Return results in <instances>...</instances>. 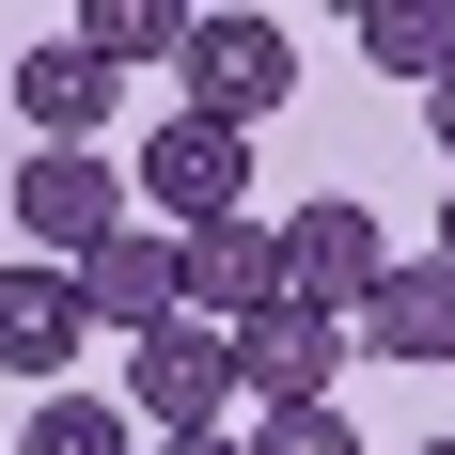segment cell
<instances>
[{"label": "cell", "mask_w": 455, "mask_h": 455, "mask_svg": "<svg viewBox=\"0 0 455 455\" xmlns=\"http://www.w3.org/2000/svg\"><path fill=\"white\" fill-rule=\"evenodd\" d=\"M16 235H32V267H94L126 235V173L110 157H16Z\"/></svg>", "instance_id": "cell-5"}, {"label": "cell", "mask_w": 455, "mask_h": 455, "mask_svg": "<svg viewBox=\"0 0 455 455\" xmlns=\"http://www.w3.org/2000/svg\"><path fill=\"white\" fill-rule=\"evenodd\" d=\"M424 126H440V157H455V79H440V94H424Z\"/></svg>", "instance_id": "cell-16"}, {"label": "cell", "mask_w": 455, "mask_h": 455, "mask_svg": "<svg viewBox=\"0 0 455 455\" xmlns=\"http://www.w3.org/2000/svg\"><path fill=\"white\" fill-rule=\"evenodd\" d=\"M283 299V220H220L188 235V330H251Z\"/></svg>", "instance_id": "cell-10"}, {"label": "cell", "mask_w": 455, "mask_h": 455, "mask_svg": "<svg viewBox=\"0 0 455 455\" xmlns=\"http://www.w3.org/2000/svg\"><path fill=\"white\" fill-rule=\"evenodd\" d=\"M283 94H299V32L283 16H251V0H204L188 16V47H173V110H204V126H267Z\"/></svg>", "instance_id": "cell-1"}, {"label": "cell", "mask_w": 455, "mask_h": 455, "mask_svg": "<svg viewBox=\"0 0 455 455\" xmlns=\"http://www.w3.org/2000/svg\"><path fill=\"white\" fill-rule=\"evenodd\" d=\"M251 455H362V424L346 409H283V424H251Z\"/></svg>", "instance_id": "cell-15"}, {"label": "cell", "mask_w": 455, "mask_h": 455, "mask_svg": "<svg viewBox=\"0 0 455 455\" xmlns=\"http://www.w3.org/2000/svg\"><path fill=\"white\" fill-rule=\"evenodd\" d=\"M346 362H362V346H346V315H330V299H299V283L235 330V393H251L267 424H283V409H330V377H346Z\"/></svg>", "instance_id": "cell-4"}, {"label": "cell", "mask_w": 455, "mask_h": 455, "mask_svg": "<svg viewBox=\"0 0 455 455\" xmlns=\"http://www.w3.org/2000/svg\"><path fill=\"white\" fill-rule=\"evenodd\" d=\"M79 47L126 79V63H173V47H188V16H173V0H79Z\"/></svg>", "instance_id": "cell-14"}, {"label": "cell", "mask_w": 455, "mask_h": 455, "mask_svg": "<svg viewBox=\"0 0 455 455\" xmlns=\"http://www.w3.org/2000/svg\"><path fill=\"white\" fill-rule=\"evenodd\" d=\"M110 94H126V79H110L79 32H32V47H16V110H32V157H94Z\"/></svg>", "instance_id": "cell-7"}, {"label": "cell", "mask_w": 455, "mask_h": 455, "mask_svg": "<svg viewBox=\"0 0 455 455\" xmlns=\"http://www.w3.org/2000/svg\"><path fill=\"white\" fill-rule=\"evenodd\" d=\"M16 455H141V424H126V393H32Z\"/></svg>", "instance_id": "cell-13"}, {"label": "cell", "mask_w": 455, "mask_h": 455, "mask_svg": "<svg viewBox=\"0 0 455 455\" xmlns=\"http://www.w3.org/2000/svg\"><path fill=\"white\" fill-rule=\"evenodd\" d=\"M141 204H157V235H220V220H251L235 188H251V141L235 126H204V110H157V141H141Z\"/></svg>", "instance_id": "cell-3"}, {"label": "cell", "mask_w": 455, "mask_h": 455, "mask_svg": "<svg viewBox=\"0 0 455 455\" xmlns=\"http://www.w3.org/2000/svg\"><path fill=\"white\" fill-rule=\"evenodd\" d=\"M346 346H377V362H409V377H424V362H455V267H440V251H424V267L393 251V283L346 315Z\"/></svg>", "instance_id": "cell-11"}, {"label": "cell", "mask_w": 455, "mask_h": 455, "mask_svg": "<svg viewBox=\"0 0 455 455\" xmlns=\"http://www.w3.org/2000/svg\"><path fill=\"white\" fill-rule=\"evenodd\" d=\"M283 283H299V299H330V315H362L377 283H393V235H377V204L315 188V204L283 220Z\"/></svg>", "instance_id": "cell-6"}, {"label": "cell", "mask_w": 455, "mask_h": 455, "mask_svg": "<svg viewBox=\"0 0 455 455\" xmlns=\"http://www.w3.org/2000/svg\"><path fill=\"white\" fill-rule=\"evenodd\" d=\"M79 330H94L79 267H0V377H16V393H63Z\"/></svg>", "instance_id": "cell-8"}, {"label": "cell", "mask_w": 455, "mask_h": 455, "mask_svg": "<svg viewBox=\"0 0 455 455\" xmlns=\"http://www.w3.org/2000/svg\"><path fill=\"white\" fill-rule=\"evenodd\" d=\"M79 299H94V330H126V346H141V330H173V315H188V235L126 220V235L79 267Z\"/></svg>", "instance_id": "cell-9"}, {"label": "cell", "mask_w": 455, "mask_h": 455, "mask_svg": "<svg viewBox=\"0 0 455 455\" xmlns=\"http://www.w3.org/2000/svg\"><path fill=\"white\" fill-rule=\"evenodd\" d=\"M251 409V393H235V330H141L126 346V424L141 440H220V424Z\"/></svg>", "instance_id": "cell-2"}, {"label": "cell", "mask_w": 455, "mask_h": 455, "mask_svg": "<svg viewBox=\"0 0 455 455\" xmlns=\"http://www.w3.org/2000/svg\"><path fill=\"white\" fill-rule=\"evenodd\" d=\"M440 267H455V188H440Z\"/></svg>", "instance_id": "cell-18"}, {"label": "cell", "mask_w": 455, "mask_h": 455, "mask_svg": "<svg viewBox=\"0 0 455 455\" xmlns=\"http://www.w3.org/2000/svg\"><path fill=\"white\" fill-rule=\"evenodd\" d=\"M424 455H455V440H424Z\"/></svg>", "instance_id": "cell-19"}, {"label": "cell", "mask_w": 455, "mask_h": 455, "mask_svg": "<svg viewBox=\"0 0 455 455\" xmlns=\"http://www.w3.org/2000/svg\"><path fill=\"white\" fill-rule=\"evenodd\" d=\"M362 63L440 94V79H455V16H440V0H362Z\"/></svg>", "instance_id": "cell-12"}, {"label": "cell", "mask_w": 455, "mask_h": 455, "mask_svg": "<svg viewBox=\"0 0 455 455\" xmlns=\"http://www.w3.org/2000/svg\"><path fill=\"white\" fill-rule=\"evenodd\" d=\"M157 455H251V440H157Z\"/></svg>", "instance_id": "cell-17"}]
</instances>
